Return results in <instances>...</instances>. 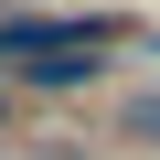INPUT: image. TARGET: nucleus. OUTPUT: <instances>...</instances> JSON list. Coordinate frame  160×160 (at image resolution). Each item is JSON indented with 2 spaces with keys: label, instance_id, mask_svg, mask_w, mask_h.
<instances>
[{
  "label": "nucleus",
  "instance_id": "f257e3e1",
  "mask_svg": "<svg viewBox=\"0 0 160 160\" xmlns=\"http://www.w3.org/2000/svg\"><path fill=\"white\" fill-rule=\"evenodd\" d=\"M96 53H107V32H86V43H43V53H22V75H32L43 96H75V86H96V75H107Z\"/></svg>",
  "mask_w": 160,
  "mask_h": 160
},
{
  "label": "nucleus",
  "instance_id": "f03ea898",
  "mask_svg": "<svg viewBox=\"0 0 160 160\" xmlns=\"http://www.w3.org/2000/svg\"><path fill=\"white\" fill-rule=\"evenodd\" d=\"M128 139H160V96H128V118H118Z\"/></svg>",
  "mask_w": 160,
  "mask_h": 160
}]
</instances>
